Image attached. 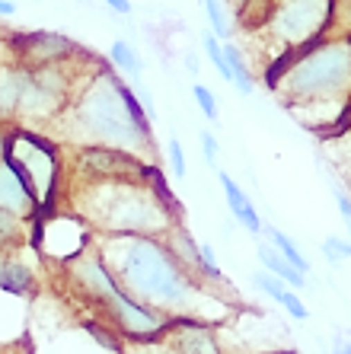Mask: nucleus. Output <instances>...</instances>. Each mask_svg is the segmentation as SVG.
Instances as JSON below:
<instances>
[{
	"label": "nucleus",
	"instance_id": "1",
	"mask_svg": "<svg viewBox=\"0 0 351 354\" xmlns=\"http://www.w3.org/2000/svg\"><path fill=\"white\" fill-rule=\"evenodd\" d=\"M55 122L61 124V138L74 140L77 147H112L138 160H147L150 150H156L150 122L134 90L106 64L77 77L71 102Z\"/></svg>",
	"mask_w": 351,
	"mask_h": 354
},
{
	"label": "nucleus",
	"instance_id": "2",
	"mask_svg": "<svg viewBox=\"0 0 351 354\" xmlns=\"http://www.w3.org/2000/svg\"><path fill=\"white\" fill-rule=\"evenodd\" d=\"M93 249L109 268L118 290L156 313L201 319L198 304L208 300V284H198L170 256L160 236H93Z\"/></svg>",
	"mask_w": 351,
	"mask_h": 354
},
{
	"label": "nucleus",
	"instance_id": "3",
	"mask_svg": "<svg viewBox=\"0 0 351 354\" xmlns=\"http://www.w3.org/2000/svg\"><path fill=\"white\" fill-rule=\"evenodd\" d=\"M61 198L96 236H163L179 223L163 182L77 179V185L61 182L57 205Z\"/></svg>",
	"mask_w": 351,
	"mask_h": 354
},
{
	"label": "nucleus",
	"instance_id": "4",
	"mask_svg": "<svg viewBox=\"0 0 351 354\" xmlns=\"http://www.w3.org/2000/svg\"><path fill=\"white\" fill-rule=\"evenodd\" d=\"M269 83L287 106L348 99L351 90V45L348 35H326L307 48L271 61Z\"/></svg>",
	"mask_w": 351,
	"mask_h": 354
},
{
	"label": "nucleus",
	"instance_id": "5",
	"mask_svg": "<svg viewBox=\"0 0 351 354\" xmlns=\"http://www.w3.org/2000/svg\"><path fill=\"white\" fill-rule=\"evenodd\" d=\"M3 160L23 176L39 211L57 207L61 182H64V157H61L55 140L33 131V128H10Z\"/></svg>",
	"mask_w": 351,
	"mask_h": 354
},
{
	"label": "nucleus",
	"instance_id": "6",
	"mask_svg": "<svg viewBox=\"0 0 351 354\" xmlns=\"http://www.w3.org/2000/svg\"><path fill=\"white\" fill-rule=\"evenodd\" d=\"M335 7L339 0H271L262 35L271 41L275 61L326 39L335 26Z\"/></svg>",
	"mask_w": 351,
	"mask_h": 354
},
{
	"label": "nucleus",
	"instance_id": "7",
	"mask_svg": "<svg viewBox=\"0 0 351 354\" xmlns=\"http://www.w3.org/2000/svg\"><path fill=\"white\" fill-rule=\"evenodd\" d=\"M67 64L71 61L48 64V67H33L26 74V86H23V96H19V106L13 118H23L29 124L55 122L67 109L71 93L77 86V77L67 74Z\"/></svg>",
	"mask_w": 351,
	"mask_h": 354
},
{
	"label": "nucleus",
	"instance_id": "8",
	"mask_svg": "<svg viewBox=\"0 0 351 354\" xmlns=\"http://www.w3.org/2000/svg\"><path fill=\"white\" fill-rule=\"evenodd\" d=\"M33 246L39 249L42 259H51L57 265L74 262L93 246L96 233L87 227L83 217H77L67 207H51V211H39L33 217Z\"/></svg>",
	"mask_w": 351,
	"mask_h": 354
},
{
	"label": "nucleus",
	"instance_id": "9",
	"mask_svg": "<svg viewBox=\"0 0 351 354\" xmlns=\"http://www.w3.org/2000/svg\"><path fill=\"white\" fill-rule=\"evenodd\" d=\"M96 306L106 313L109 329L118 338H128V342H163V332H166V326H170V316L138 304L134 297L118 290V284H115V290H109Z\"/></svg>",
	"mask_w": 351,
	"mask_h": 354
},
{
	"label": "nucleus",
	"instance_id": "10",
	"mask_svg": "<svg viewBox=\"0 0 351 354\" xmlns=\"http://www.w3.org/2000/svg\"><path fill=\"white\" fill-rule=\"evenodd\" d=\"M74 166L80 179H134V182H163L160 169L147 160H138L112 147H74Z\"/></svg>",
	"mask_w": 351,
	"mask_h": 354
},
{
	"label": "nucleus",
	"instance_id": "11",
	"mask_svg": "<svg viewBox=\"0 0 351 354\" xmlns=\"http://www.w3.org/2000/svg\"><path fill=\"white\" fill-rule=\"evenodd\" d=\"M77 45L67 35L51 32V29H39V32L19 35L13 41V64L33 71V67H48V64H61L71 61L77 55Z\"/></svg>",
	"mask_w": 351,
	"mask_h": 354
},
{
	"label": "nucleus",
	"instance_id": "12",
	"mask_svg": "<svg viewBox=\"0 0 351 354\" xmlns=\"http://www.w3.org/2000/svg\"><path fill=\"white\" fill-rule=\"evenodd\" d=\"M163 338L170 342L172 354H224L211 326L204 319H192V316L170 319Z\"/></svg>",
	"mask_w": 351,
	"mask_h": 354
},
{
	"label": "nucleus",
	"instance_id": "13",
	"mask_svg": "<svg viewBox=\"0 0 351 354\" xmlns=\"http://www.w3.org/2000/svg\"><path fill=\"white\" fill-rule=\"evenodd\" d=\"M0 211H7V214H17L23 221H33L39 214V207H35L33 195L26 189L23 176L7 163V160H0Z\"/></svg>",
	"mask_w": 351,
	"mask_h": 354
},
{
	"label": "nucleus",
	"instance_id": "14",
	"mask_svg": "<svg viewBox=\"0 0 351 354\" xmlns=\"http://www.w3.org/2000/svg\"><path fill=\"white\" fill-rule=\"evenodd\" d=\"M217 182H221L224 198H227L230 214L243 223V230H249L253 236H262V227H265V223H262L259 211H255L253 198L246 195V192L237 185V179H230V173H224V169H217Z\"/></svg>",
	"mask_w": 351,
	"mask_h": 354
},
{
	"label": "nucleus",
	"instance_id": "15",
	"mask_svg": "<svg viewBox=\"0 0 351 354\" xmlns=\"http://www.w3.org/2000/svg\"><path fill=\"white\" fill-rule=\"evenodd\" d=\"M0 290H7L13 297H33L35 290V274L26 262L13 256H0Z\"/></svg>",
	"mask_w": 351,
	"mask_h": 354
},
{
	"label": "nucleus",
	"instance_id": "16",
	"mask_svg": "<svg viewBox=\"0 0 351 354\" xmlns=\"http://www.w3.org/2000/svg\"><path fill=\"white\" fill-rule=\"evenodd\" d=\"M26 67L19 64H3L0 67V122L17 115V106H19V96H23V86H26Z\"/></svg>",
	"mask_w": 351,
	"mask_h": 354
},
{
	"label": "nucleus",
	"instance_id": "17",
	"mask_svg": "<svg viewBox=\"0 0 351 354\" xmlns=\"http://www.w3.org/2000/svg\"><path fill=\"white\" fill-rule=\"evenodd\" d=\"M255 259L262 262V272H269V274H275L278 281H285L291 290H300V288H307V274H300L297 268H291V265L285 262V259L275 252V246L271 243H259L255 246Z\"/></svg>",
	"mask_w": 351,
	"mask_h": 354
},
{
	"label": "nucleus",
	"instance_id": "18",
	"mask_svg": "<svg viewBox=\"0 0 351 354\" xmlns=\"http://www.w3.org/2000/svg\"><path fill=\"white\" fill-rule=\"evenodd\" d=\"M224 61H227V83L240 96H253L255 93V74L253 67L246 64L243 51L233 45V41H224Z\"/></svg>",
	"mask_w": 351,
	"mask_h": 354
},
{
	"label": "nucleus",
	"instance_id": "19",
	"mask_svg": "<svg viewBox=\"0 0 351 354\" xmlns=\"http://www.w3.org/2000/svg\"><path fill=\"white\" fill-rule=\"evenodd\" d=\"M109 61H112V67L118 71V74H125L128 80H138L141 74H144V61H141L138 48L131 45V41L125 39H115L112 48H109Z\"/></svg>",
	"mask_w": 351,
	"mask_h": 354
},
{
	"label": "nucleus",
	"instance_id": "20",
	"mask_svg": "<svg viewBox=\"0 0 351 354\" xmlns=\"http://www.w3.org/2000/svg\"><path fill=\"white\" fill-rule=\"evenodd\" d=\"M262 233L269 236V243L275 246V252L285 259L291 268H297L300 274H310V262H307V256H303L300 249H297V243L287 236V233H281L278 227H262Z\"/></svg>",
	"mask_w": 351,
	"mask_h": 354
},
{
	"label": "nucleus",
	"instance_id": "21",
	"mask_svg": "<svg viewBox=\"0 0 351 354\" xmlns=\"http://www.w3.org/2000/svg\"><path fill=\"white\" fill-rule=\"evenodd\" d=\"M26 223H33V221H23V217H17V214L0 211V252H10L13 246H23Z\"/></svg>",
	"mask_w": 351,
	"mask_h": 354
},
{
	"label": "nucleus",
	"instance_id": "22",
	"mask_svg": "<svg viewBox=\"0 0 351 354\" xmlns=\"http://www.w3.org/2000/svg\"><path fill=\"white\" fill-rule=\"evenodd\" d=\"M201 10H204V17H208V23H211V35H217L221 41H230L233 26H230L227 3L224 0H201Z\"/></svg>",
	"mask_w": 351,
	"mask_h": 354
},
{
	"label": "nucleus",
	"instance_id": "23",
	"mask_svg": "<svg viewBox=\"0 0 351 354\" xmlns=\"http://www.w3.org/2000/svg\"><path fill=\"white\" fill-rule=\"evenodd\" d=\"M192 96H195V102H198V109L204 112V118L208 122H217L221 118V109H217V99H214V93L204 86V83H192Z\"/></svg>",
	"mask_w": 351,
	"mask_h": 354
},
{
	"label": "nucleus",
	"instance_id": "24",
	"mask_svg": "<svg viewBox=\"0 0 351 354\" xmlns=\"http://www.w3.org/2000/svg\"><path fill=\"white\" fill-rule=\"evenodd\" d=\"M275 304L285 306V313L291 316V319H297V322H307V319H310V310H307V304H303L300 297H297V290L285 288V290H281V297L275 300Z\"/></svg>",
	"mask_w": 351,
	"mask_h": 354
},
{
	"label": "nucleus",
	"instance_id": "25",
	"mask_svg": "<svg viewBox=\"0 0 351 354\" xmlns=\"http://www.w3.org/2000/svg\"><path fill=\"white\" fill-rule=\"evenodd\" d=\"M319 252H323V259H326V262H335V265H342L345 259L351 256L348 239H345V236H326L323 243H319Z\"/></svg>",
	"mask_w": 351,
	"mask_h": 354
},
{
	"label": "nucleus",
	"instance_id": "26",
	"mask_svg": "<svg viewBox=\"0 0 351 354\" xmlns=\"http://www.w3.org/2000/svg\"><path fill=\"white\" fill-rule=\"evenodd\" d=\"M166 157H170V169L176 179H186L188 176V163H186V150H182L179 138H170V144H166Z\"/></svg>",
	"mask_w": 351,
	"mask_h": 354
},
{
	"label": "nucleus",
	"instance_id": "27",
	"mask_svg": "<svg viewBox=\"0 0 351 354\" xmlns=\"http://www.w3.org/2000/svg\"><path fill=\"white\" fill-rule=\"evenodd\" d=\"M253 284H255V288H259L265 297H271V300H278V297H281V290L287 288L285 281H278L275 274H269V272H255V274H253Z\"/></svg>",
	"mask_w": 351,
	"mask_h": 354
},
{
	"label": "nucleus",
	"instance_id": "28",
	"mask_svg": "<svg viewBox=\"0 0 351 354\" xmlns=\"http://www.w3.org/2000/svg\"><path fill=\"white\" fill-rule=\"evenodd\" d=\"M87 329H90V335L96 338L99 345L112 348V351H122V345H118V338L112 335V329H109L106 322H87Z\"/></svg>",
	"mask_w": 351,
	"mask_h": 354
},
{
	"label": "nucleus",
	"instance_id": "29",
	"mask_svg": "<svg viewBox=\"0 0 351 354\" xmlns=\"http://www.w3.org/2000/svg\"><path fill=\"white\" fill-rule=\"evenodd\" d=\"M198 140H201V160H204L208 166H217V150H221V144H217L214 131H211V128H204Z\"/></svg>",
	"mask_w": 351,
	"mask_h": 354
},
{
	"label": "nucleus",
	"instance_id": "30",
	"mask_svg": "<svg viewBox=\"0 0 351 354\" xmlns=\"http://www.w3.org/2000/svg\"><path fill=\"white\" fill-rule=\"evenodd\" d=\"M102 3H106L112 13H118V17H131V13H134V3H131V0H102Z\"/></svg>",
	"mask_w": 351,
	"mask_h": 354
},
{
	"label": "nucleus",
	"instance_id": "31",
	"mask_svg": "<svg viewBox=\"0 0 351 354\" xmlns=\"http://www.w3.org/2000/svg\"><path fill=\"white\" fill-rule=\"evenodd\" d=\"M7 138H10V124L0 122V160L7 157Z\"/></svg>",
	"mask_w": 351,
	"mask_h": 354
},
{
	"label": "nucleus",
	"instance_id": "32",
	"mask_svg": "<svg viewBox=\"0 0 351 354\" xmlns=\"http://www.w3.org/2000/svg\"><path fill=\"white\" fill-rule=\"evenodd\" d=\"M17 13V0H0V17H13Z\"/></svg>",
	"mask_w": 351,
	"mask_h": 354
},
{
	"label": "nucleus",
	"instance_id": "33",
	"mask_svg": "<svg viewBox=\"0 0 351 354\" xmlns=\"http://www.w3.org/2000/svg\"><path fill=\"white\" fill-rule=\"evenodd\" d=\"M339 214H342L345 221H348V217H351V205H348V195H345V192H342V195H339Z\"/></svg>",
	"mask_w": 351,
	"mask_h": 354
},
{
	"label": "nucleus",
	"instance_id": "34",
	"mask_svg": "<svg viewBox=\"0 0 351 354\" xmlns=\"http://www.w3.org/2000/svg\"><path fill=\"white\" fill-rule=\"evenodd\" d=\"M186 67L192 71V74H198V58H195V51H188V55H186Z\"/></svg>",
	"mask_w": 351,
	"mask_h": 354
},
{
	"label": "nucleus",
	"instance_id": "35",
	"mask_svg": "<svg viewBox=\"0 0 351 354\" xmlns=\"http://www.w3.org/2000/svg\"><path fill=\"white\" fill-rule=\"evenodd\" d=\"M275 354H294V351H275Z\"/></svg>",
	"mask_w": 351,
	"mask_h": 354
}]
</instances>
